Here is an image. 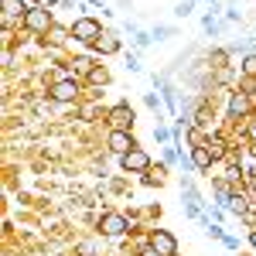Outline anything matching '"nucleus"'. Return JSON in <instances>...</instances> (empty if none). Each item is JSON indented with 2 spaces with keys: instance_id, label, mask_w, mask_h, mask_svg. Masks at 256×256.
Here are the masks:
<instances>
[{
  "instance_id": "nucleus-27",
  "label": "nucleus",
  "mask_w": 256,
  "mask_h": 256,
  "mask_svg": "<svg viewBox=\"0 0 256 256\" xmlns=\"http://www.w3.org/2000/svg\"><path fill=\"white\" fill-rule=\"evenodd\" d=\"M208 4H216V0H208Z\"/></svg>"
},
{
  "instance_id": "nucleus-3",
  "label": "nucleus",
  "mask_w": 256,
  "mask_h": 256,
  "mask_svg": "<svg viewBox=\"0 0 256 256\" xmlns=\"http://www.w3.org/2000/svg\"><path fill=\"white\" fill-rule=\"evenodd\" d=\"M120 168H123L126 174H144V171H150V154L140 150V147H134V150H126V154L120 158Z\"/></svg>"
},
{
  "instance_id": "nucleus-26",
  "label": "nucleus",
  "mask_w": 256,
  "mask_h": 256,
  "mask_svg": "<svg viewBox=\"0 0 256 256\" xmlns=\"http://www.w3.org/2000/svg\"><path fill=\"white\" fill-rule=\"evenodd\" d=\"M140 256H160V253H154V250H140Z\"/></svg>"
},
{
  "instance_id": "nucleus-7",
  "label": "nucleus",
  "mask_w": 256,
  "mask_h": 256,
  "mask_svg": "<svg viewBox=\"0 0 256 256\" xmlns=\"http://www.w3.org/2000/svg\"><path fill=\"white\" fill-rule=\"evenodd\" d=\"M250 113H253V96H250V92H232V96H229V116L246 120Z\"/></svg>"
},
{
  "instance_id": "nucleus-6",
  "label": "nucleus",
  "mask_w": 256,
  "mask_h": 256,
  "mask_svg": "<svg viewBox=\"0 0 256 256\" xmlns=\"http://www.w3.org/2000/svg\"><path fill=\"white\" fill-rule=\"evenodd\" d=\"M79 82L76 79H58L55 86H52V99L55 102H72V99H79Z\"/></svg>"
},
{
  "instance_id": "nucleus-13",
  "label": "nucleus",
  "mask_w": 256,
  "mask_h": 256,
  "mask_svg": "<svg viewBox=\"0 0 256 256\" xmlns=\"http://www.w3.org/2000/svg\"><path fill=\"white\" fill-rule=\"evenodd\" d=\"M239 72H242V76H250V79H256V52L242 55V62H239Z\"/></svg>"
},
{
  "instance_id": "nucleus-20",
  "label": "nucleus",
  "mask_w": 256,
  "mask_h": 256,
  "mask_svg": "<svg viewBox=\"0 0 256 256\" xmlns=\"http://www.w3.org/2000/svg\"><path fill=\"white\" fill-rule=\"evenodd\" d=\"M55 4H62V0H31V7H44V10H52Z\"/></svg>"
},
{
  "instance_id": "nucleus-16",
  "label": "nucleus",
  "mask_w": 256,
  "mask_h": 256,
  "mask_svg": "<svg viewBox=\"0 0 256 256\" xmlns=\"http://www.w3.org/2000/svg\"><path fill=\"white\" fill-rule=\"evenodd\" d=\"M192 7H195V0H181V4L174 7V14H178V18H188V14H192Z\"/></svg>"
},
{
  "instance_id": "nucleus-2",
  "label": "nucleus",
  "mask_w": 256,
  "mask_h": 256,
  "mask_svg": "<svg viewBox=\"0 0 256 256\" xmlns=\"http://www.w3.org/2000/svg\"><path fill=\"white\" fill-rule=\"evenodd\" d=\"M68 31H72L76 41H86V44H96V41L102 38V24H99L96 18H79Z\"/></svg>"
},
{
  "instance_id": "nucleus-14",
  "label": "nucleus",
  "mask_w": 256,
  "mask_h": 256,
  "mask_svg": "<svg viewBox=\"0 0 256 256\" xmlns=\"http://www.w3.org/2000/svg\"><path fill=\"white\" fill-rule=\"evenodd\" d=\"M171 34H174V28H168V24H160V28H154V31H150V38H158V41L171 38Z\"/></svg>"
},
{
  "instance_id": "nucleus-24",
  "label": "nucleus",
  "mask_w": 256,
  "mask_h": 256,
  "mask_svg": "<svg viewBox=\"0 0 256 256\" xmlns=\"http://www.w3.org/2000/svg\"><path fill=\"white\" fill-rule=\"evenodd\" d=\"M92 82H110V76H106V68H102V72H92Z\"/></svg>"
},
{
  "instance_id": "nucleus-10",
  "label": "nucleus",
  "mask_w": 256,
  "mask_h": 256,
  "mask_svg": "<svg viewBox=\"0 0 256 256\" xmlns=\"http://www.w3.org/2000/svg\"><path fill=\"white\" fill-rule=\"evenodd\" d=\"M110 123H113V130H130V126H134V110H130L126 102H120L116 110L110 113Z\"/></svg>"
},
{
  "instance_id": "nucleus-25",
  "label": "nucleus",
  "mask_w": 256,
  "mask_h": 256,
  "mask_svg": "<svg viewBox=\"0 0 256 256\" xmlns=\"http://www.w3.org/2000/svg\"><path fill=\"white\" fill-rule=\"evenodd\" d=\"M250 250L256 253V229H250Z\"/></svg>"
},
{
  "instance_id": "nucleus-19",
  "label": "nucleus",
  "mask_w": 256,
  "mask_h": 256,
  "mask_svg": "<svg viewBox=\"0 0 256 256\" xmlns=\"http://www.w3.org/2000/svg\"><path fill=\"white\" fill-rule=\"evenodd\" d=\"M134 44H137V48H147V44H150V34L137 31V34H134Z\"/></svg>"
},
{
  "instance_id": "nucleus-4",
  "label": "nucleus",
  "mask_w": 256,
  "mask_h": 256,
  "mask_svg": "<svg viewBox=\"0 0 256 256\" xmlns=\"http://www.w3.org/2000/svg\"><path fill=\"white\" fill-rule=\"evenodd\" d=\"M99 232L102 236H123V232H130V218L123 216V212H106V216L99 218Z\"/></svg>"
},
{
  "instance_id": "nucleus-11",
  "label": "nucleus",
  "mask_w": 256,
  "mask_h": 256,
  "mask_svg": "<svg viewBox=\"0 0 256 256\" xmlns=\"http://www.w3.org/2000/svg\"><path fill=\"white\" fill-rule=\"evenodd\" d=\"M92 48H96L99 55H116V52H120V41L113 38V34H102V38H99Z\"/></svg>"
},
{
  "instance_id": "nucleus-8",
  "label": "nucleus",
  "mask_w": 256,
  "mask_h": 256,
  "mask_svg": "<svg viewBox=\"0 0 256 256\" xmlns=\"http://www.w3.org/2000/svg\"><path fill=\"white\" fill-rule=\"evenodd\" d=\"M106 144H110V150H113V154H120V158H123L126 150H134V147H137V140L130 137V130H113Z\"/></svg>"
},
{
  "instance_id": "nucleus-9",
  "label": "nucleus",
  "mask_w": 256,
  "mask_h": 256,
  "mask_svg": "<svg viewBox=\"0 0 256 256\" xmlns=\"http://www.w3.org/2000/svg\"><path fill=\"white\" fill-rule=\"evenodd\" d=\"M188 160H192V168H195V171H212V150H208V147H205V144H195V147H192V154H188Z\"/></svg>"
},
{
  "instance_id": "nucleus-12",
  "label": "nucleus",
  "mask_w": 256,
  "mask_h": 256,
  "mask_svg": "<svg viewBox=\"0 0 256 256\" xmlns=\"http://www.w3.org/2000/svg\"><path fill=\"white\" fill-rule=\"evenodd\" d=\"M205 147L212 150V158H216V160H222V158H226V154H229V150H226L229 144H226V140H222V137H208V140H205Z\"/></svg>"
},
{
  "instance_id": "nucleus-1",
  "label": "nucleus",
  "mask_w": 256,
  "mask_h": 256,
  "mask_svg": "<svg viewBox=\"0 0 256 256\" xmlns=\"http://www.w3.org/2000/svg\"><path fill=\"white\" fill-rule=\"evenodd\" d=\"M20 24H24L31 34H48V31L55 28V18H52V10H44V7H31V10L20 18Z\"/></svg>"
},
{
  "instance_id": "nucleus-18",
  "label": "nucleus",
  "mask_w": 256,
  "mask_h": 256,
  "mask_svg": "<svg viewBox=\"0 0 256 256\" xmlns=\"http://www.w3.org/2000/svg\"><path fill=\"white\" fill-rule=\"evenodd\" d=\"M144 102H147V110H154V113H160V99L154 96V92H147V99H144Z\"/></svg>"
},
{
  "instance_id": "nucleus-17",
  "label": "nucleus",
  "mask_w": 256,
  "mask_h": 256,
  "mask_svg": "<svg viewBox=\"0 0 256 256\" xmlns=\"http://www.w3.org/2000/svg\"><path fill=\"white\" fill-rule=\"evenodd\" d=\"M68 38H72V31H65V28H52V41H58V44H62V41H68Z\"/></svg>"
},
{
  "instance_id": "nucleus-22",
  "label": "nucleus",
  "mask_w": 256,
  "mask_h": 256,
  "mask_svg": "<svg viewBox=\"0 0 256 256\" xmlns=\"http://www.w3.org/2000/svg\"><path fill=\"white\" fill-rule=\"evenodd\" d=\"M126 68H130V72H140V62H137V55H126Z\"/></svg>"
},
{
  "instance_id": "nucleus-21",
  "label": "nucleus",
  "mask_w": 256,
  "mask_h": 256,
  "mask_svg": "<svg viewBox=\"0 0 256 256\" xmlns=\"http://www.w3.org/2000/svg\"><path fill=\"white\" fill-rule=\"evenodd\" d=\"M168 137H171V134H168V126H154V140H160V144H164Z\"/></svg>"
},
{
  "instance_id": "nucleus-15",
  "label": "nucleus",
  "mask_w": 256,
  "mask_h": 256,
  "mask_svg": "<svg viewBox=\"0 0 256 256\" xmlns=\"http://www.w3.org/2000/svg\"><path fill=\"white\" fill-rule=\"evenodd\" d=\"M205 232H208L212 239H226V229H222L218 222H208V226H205Z\"/></svg>"
},
{
  "instance_id": "nucleus-5",
  "label": "nucleus",
  "mask_w": 256,
  "mask_h": 256,
  "mask_svg": "<svg viewBox=\"0 0 256 256\" xmlns=\"http://www.w3.org/2000/svg\"><path fill=\"white\" fill-rule=\"evenodd\" d=\"M150 250L160 253V256H178V239L168 229H154L150 232Z\"/></svg>"
},
{
  "instance_id": "nucleus-23",
  "label": "nucleus",
  "mask_w": 256,
  "mask_h": 256,
  "mask_svg": "<svg viewBox=\"0 0 256 256\" xmlns=\"http://www.w3.org/2000/svg\"><path fill=\"white\" fill-rule=\"evenodd\" d=\"M222 242H226V250H239V239L236 236H226Z\"/></svg>"
}]
</instances>
